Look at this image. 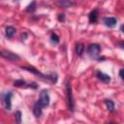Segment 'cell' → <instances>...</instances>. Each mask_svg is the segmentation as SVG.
<instances>
[{
  "instance_id": "cell-1",
  "label": "cell",
  "mask_w": 124,
  "mask_h": 124,
  "mask_svg": "<svg viewBox=\"0 0 124 124\" xmlns=\"http://www.w3.org/2000/svg\"><path fill=\"white\" fill-rule=\"evenodd\" d=\"M65 90H66V100H67V106L68 109L71 112L75 111V99L72 92V85L69 78H66L65 80Z\"/></svg>"
},
{
  "instance_id": "cell-2",
  "label": "cell",
  "mask_w": 124,
  "mask_h": 124,
  "mask_svg": "<svg viewBox=\"0 0 124 124\" xmlns=\"http://www.w3.org/2000/svg\"><path fill=\"white\" fill-rule=\"evenodd\" d=\"M23 70H26V71H29L31 73H33L34 75L36 76H39L40 78H43L45 79H47L49 80L50 82L52 83H56L57 82V79H58V77H57V74L56 73H51V74H48V75H44L42 74L41 72H39L36 68L32 67V66H28V67H21Z\"/></svg>"
},
{
  "instance_id": "cell-3",
  "label": "cell",
  "mask_w": 124,
  "mask_h": 124,
  "mask_svg": "<svg viewBox=\"0 0 124 124\" xmlns=\"http://www.w3.org/2000/svg\"><path fill=\"white\" fill-rule=\"evenodd\" d=\"M12 97H13L12 91H4L1 94L2 105L6 110H11L12 108Z\"/></svg>"
},
{
  "instance_id": "cell-4",
  "label": "cell",
  "mask_w": 124,
  "mask_h": 124,
  "mask_svg": "<svg viewBox=\"0 0 124 124\" xmlns=\"http://www.w3.org/2000/svg\"><path fill=\"white\" fill-rule=\"evenodd\" d=\"M87 52L91 58L100 59L99 56H100V52H101V46L98 44H91L87 48Z\"/></svg>"
},
{
  "instance_id": "cell-5",
  "label": "cell",
  "mask_w": 124,
  "mask_h": 124,
  "mask_svg": "<svg viewBox=\"0 0 124 124\" xmlns=\"http://www.w3.org/2000/svg\"><path fill=\"white\" fill-rule=\"evenodd\" d=\"M49 95H48V92L46 89H43L41 91V94H40V99L37 101L43 108L44 107H47L49 105Z\"/></svg>"
},
{
  "instance_id": "cell-6",
  "label": "cell",
  "mask_w": 124,
  "mask_h": 124,
  "mask_svg": "<svg viewBox=\"0 0 124 124\" xmlns=\"http://www.w3.org/2000/svg\"><path fill=\"white\" fill-rule=\"evenodd\" d=\"M0 54H1V56L3 58H5L7 60H10V61H16V60H18L19 59V56L17 54L14 53V52H12L10 50H6V49L1 50Z\"/></svg>"
},
{
  "instance_id": "cell-7",
  "label": "cell",
  "mask_w": 124,
  "mask_h": 124,
  "mask_svg": "<svg viewBox=\"0 0 124 124\" xmlns=\"http://www.w3.org/2000/svg\"><path fill=\"white\" fill-rule=\"evenodd\" d=\"M117 23V19L113 16H107L104 18V24L108 28H113Z\"/></svg>"
},
{
  "instance_id": "cell-8",
  "label": "cell",
  "mask_w": 124,
  "mask_h": 124,
  "mask_svg": "<svg viewBox=\"0 0 124 124\" xmlns=\"http://www.w3.org/2000/svg\"><path fill=\"white\" fill-rule=\"evenodd\" d=\"M98 16H99L98 10H97V9L92 10V11L89 13V15H88L89 22H90V23H96V22L98 21Z\"/></svg>"
},
{
  "instance_id": "cell-9",
  "label": "cell",
  "mask_w": 124,
  "mask_h": 124,
  "mask_svg": "<svg viewBox=\"0 0 124 124\" xmlns=\"http://www.w3.org/2000/svg\"><path fill=\"white\" fill-rule=\"evenodd\" d=\"M96 76H97V78H98L99 80H101V81H103L105 83H108V82L110 81V77L108 75L101 72V71H98L97 74H96Z\"/></svg>"
},
{
  "instance_id": "cell-10",
  "label": "cell",
  "mask_w": 124,
  "mask_h": 124,
  "mask_svg": "<svg viewBox=\"0 0 124 124\" xmlns=\"http://www.w3.org/2000/svg\"><path fill=\"white\" fill-rule=\"evenodd\" d=\"M42 111H43V107H42L38 102H36V103L34 104V107H33V113H34L35 117H36V118L40 117V116L42 115Z\"/></svg>"
},
{
  "instance_id": "cell-11",
  "label": "cell",
  "mask_w": 124,
  "mask_h": 124,
  "mask_svg": "<svg viewBox=\"0 0 124 124\" xmlns=\"http://www.w3.org/2000/svg\"><path fill=\"white\" fill-rule=\"evenodd\" d=\"M56 5H58L59 7H62V8H68V7L74 6L75 3L72 1H69V0H61V1H57Z\"/></svg>"
},
{
  "instance_id": "cell-12",
  "label": "cell",
  "mask_w": 124,
  "mask_h": 124,
  "mask_svg": "<svg viewBox=\"0 0 124 124\" xmlns=\"http://www.w3.org/2000/svg\"><path fill=\"white\" fill-rule=\"evenodd\" d=\"M16 33V29L13 26H7L5 29V35L7 38H13Z\"/></svg>"
},
{
  "instance_id": "cell-13",
  "label": "cell",
  "mask_w": 124,
  "mask_h": 124,
  "mask_svg": "<svg viewBox=\"0 0 124 124\" xmlns=\"http://www.w3.org/2000/svg\"><path fill=\"white\" fill-rule=\"evenodd\" d=\"M105 104H106L107 108L108 109V111H110V112H113L114 111V103L111 100H109V99L105 100Z\"/></svg>"
},
{
  "instance_id": "cell-14",
  "label": "cell",
  "mask_w": 124,
  "mask_h": 124,
  "mask_svg": "<svg viewBox=\"0 0 124 124\" xmlns=\"http://www.w3.org/2000/svg\"><path fill=\"white\" fill-rule=\"evenodd\" d=\"M83 50H84V46L83 44H77L76 45V53L78 55V56H81L82 53H83Z\"/></svg>"
},
{
  "instance_id": "cell-15",
  "label": "cell",
  "mask_w": 124,
  "mask_h": 124,
  "mask_svg": "<svg viewBox=\"0 0 124 124\" xmlns=\"http://www.w3.org/2000/svg\"><path fill=\"white\" fill-rule=\"evenodd\" d=\"M36 8H37V4H36V2L35 1H33V2H31L27 7H26V12H28V13H33V12H35L36 11Z\"/></svg>"
},
{
  "instance_id": "cell-16",
  "label": "cell",
  "mask_w": 124,
  "mask_h": 124,
  "mask_svg": "<svg viewBox=\"0 0 124 124\" xmlns=\"http://www.w3.org/2000/svg\"><path fill=\"white\" fill-rule=\"evenodd\" d=\"M14 85L16 86V87H26V86H28V84L23 79H16L14 82Z\"/></svg>"
},
{
  "instance_id": "cell-17",
  "label": "cell",
  "mask_w": 124,
  "mask_h": 124,
  "mask_svg": "<svg viewBox=\"0 0 124 124\" xmlns=\"http://www.w3.org/2000/svg\"><path fill=\"white\" fill-rule=\"evenodd\" d=\"M21 119H22V114H21V111L17 110L15 112V120H16V124H21Z\"/></svg>"
},
{
  "instance_id": "cell-18",
  "label": "cell",
  "mask_w": 124,
  "mask_h": 124,
  "mask_svg": "<svg viewBox=\"0 0 124 124\" xmlns=\"http://www.w3.org/2000/svg\"><path fill=\"white\" fill-rule=\"evenodd\" d=\"M50 41H51V43L52 44H58L59 43V37H58V35L57 34H55V33H51V35H50Z\"/></svg>"
},
{
  "instance_id": "cell-19",
  "label": "cell",
  "mask_w": 124,
  "mask_h": 124,
  "mask_svg": "<svg viewBox=\"0 0 124 124\" xmlns=\"http://www.w3.org/2000/svg\"><path fill=\"white\" fill-rule=\"evenodd\" d=\"M57 18H58L59 21H64L65 20V15L64 14H59L58 16H57Z\"/></svg>"
},
{
  "instance_id": "cell-20",
  "label": "cell",
  "mask_w": 124,
  "mask_h": 124,
  "mask_svg": "<svg viewBox=\"0 0 124 124\" xmlns=\"http://www.w3.org/2000/svg\"><path fill=\"white\" fill-rule=\"evenodd\" d=\"M28 87L33 88V89H37V88H38V85H37V83H36V82H31V83H29V84H28Z\"/></svg>"
},
{
  "instance_id": "cell-21",
  "label": "cell",
  "mask_w": 124,
  "mask_h": 124,
  "mask_svg": "<svg viewBox=\"0 0 124 124\" xmlns=\"http://www.w3.org/2000/svg\"><path fill=\"white\" fill-rule=\"evenodd\" d=\"M119 77L121 78L122 80H124V69H120V71H119Z\"/></svg>"
},
{
  "instance_id": "cell-22",
  "label": "cell",
  "mask_w": 124,
  "mask_h": 124,
  "mask_svg": "<svg viewBox=\"0 0 124 124\" xmlns=\"http://www.w3.org/2000/svg\"><path fill=\"white\" fill-rule=\"evenodd\" d=\"M118 46H119L121 48L124 49V42H119V43H118Z\"/></svg>"
},
{
  "instance_id": "cell-23",
  "label": "cell",
  "mask_w": 124,
  "mask_h": 124,
  "mask_svg": "<svg viewBox=\"0 0 124 124\" xmlns=\"http://www.w3.org/2000/svg\"><path fill=\"white\" fill-rule=\"evenodd\" d=\"M120 30H121V32H122V33H124V23L121 25V27H120Z\"/></svg>"
},
{
  "instance_id": "cell-24",
  "label": "cell",
  "mask_w": 124,
  "mask_h": 124,
  "mask_svg": "<svg viewBox=\"0 0 124 124\" xmlns=\"http://www.w3.org/2000/svg\"><path fill=\"white\" fill-rule=\"evenodd\" d=\"M108 124H116V123H113V122H109V123H108Z\"/></svg>"
}]
</instances>
